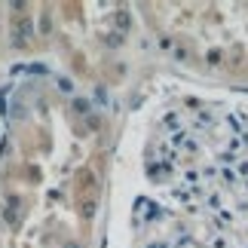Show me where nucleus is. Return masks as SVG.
<instances>
[{"label":"nucleus","instance_id":"1","mask_svg":"<svg viewBox=\"0 0 248 248\" xmlns=\"http://www.w3.org/2000/svg\"><path fill=\"white\" fill-rule=\"evenodd\" d=\"M175 37L208 71L248 77V6H178Z\"/></svg>","mask_w":248,"mask_h":248}]
</instances>
